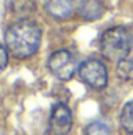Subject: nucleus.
<instances>
[{
    "mask_svg": "<svg viewBox=\"0 0 133 135\" xmlns=\"http://www.w3.org/2000/svg\"><path fill=\"white\" fill-rule=\"evenodd\" d=\"M36 9V0H9V11L21 21H27Z\"/></svg>",
    "mask_w": 133,
    "mask_h": 135,
    "instance_id": "0eeeda50",
    "label": "nucleus"
},
{
    "mask_svg": "<svg viewBox=\"0 0 133 135\" xmlns=\"http://www.w3.org/2000/svg\"><path fill=\"white\" fill-rule=\"evenodd\" d=\"M47 66L57 79L69 80V79H72V75L77 71V61H75V57L69 50L61 49V50L53 52L49 57Z\"/></svg>",
    "mask_w": 133,
    "mask_h": 135,
    "instance_id": "20e7f679",
    "label": "nucleus"
},
{
    "mask_svg": "<svg viewBox=\"0 0 133 135\" xmlns=\"http://www.w3.org/2000/svg\"><path fill=\"white\" fill-rule=\"evenodd\" d=\"M72 129V112L66 104H55L50 113V131L53 135H67Z\"/></svg>",
    "mask_w": 133,
    "mask_h": 135,
    "instance_id": "39448f33",
    "label": "nucleus"
},
{
    "mask_svg": "<svg viewBox=\"0 0 133 135\" xmlns=\"http://www.w3.org/2000/svg\"><path fill=\"white\" fill-rule=\"evenodd\" d=\"M121 126L125 132L133 134V101L125 104L121 112Z\"/></svg>",
    "mask_w": 133,
    "mask_h": 135,
    "instance_id": "1a4fd4ad",
    "label": "nucleus"
},
{
    "mask_svg": "<svg viewBox=\"0 0 133 135\" xmlns=\"http://www.w3.org/2000/svg\"><path fill=\"white\" fill-rule=\"evenodd\" d=\"M133 46L132 33L124 27L108 28L100 38V52L111 61H122L129 57Z\"/></svg>",
    "mask_w": 133,
    "mask_h": 135,
    "instance_id": "f03ea898",
    "label": "nucleus"
},
{
    "mask_svg": "<svg viewBox=\"0 0 133 135\" xmlns=\"http://www.w3.org/2000/svg\"><path fill=\"white\" fill-rule=\"evenodd\" d=\"M86 135H111V129L105 121H93L86 126Z\"/></svg>",
    "mask_w": 133,
    "mask_h": 135,
    "instance_id": "9d476101",
    "label": "nucleus"
},
{
    "mask_svg": "<svg viewBox=\"0 0 133 135\" xmlns=\"http://www.w3.org/2000/svg\"><path fill=\"white\" fill-rule=\"evenodd\" d=\"M117 75L122 80H132L133 79V58H124L117 63Z\"/></svg>",
    "mask_w": 133,
    "mask_h": 135,
    "instance_id": "9b49d317",
    "label": "nucleus"
},
{
    "mask_svg": "<svg viewBox=\"0 0 133 135\" xmlns=\"http://www.w3.org/2000/svg\"><path fill=\"white\" fill-rule=\"evenodd\" d=\"M78 75L88 86H91L94 90L105 88L106 82H108V74H106L105 65L99 60H94V58L85 60L78 66Z\"/></svg>",
    "mask_w": 133,
    "mask_h": 135,
    "instance_id": "7ed1b4c3",
    "label": "nucleus"
},
{
    "mask_svg": "<svg viewBox=\"0 0 133 135\" xmlns=\"http://www.w3.org/2000/svg\"><path fill=\"white\" fill-rule=\"evenodd\" d=\"M6 65H8V49L0 44V72L5 71Z\"/></svg>",
    "mask_w": 133,
    "mask_h": 135,
    "instance_id": "f8f14e48",
    "label": "nucleus"
},
{
    "mask_svg": "<svg viewBox=\"0 0 133 135\" xmlns=\"http://www.w3.org/2000/svg\"><path fill=\"white\" fill-rule=\"evenodd\" d=\"M41 28L32 21H19L5 32L6 49L16 58H28L41 46Z\"/></svg>",
    "mask_w": 133,
    "mask_h": 135,
    "instance_id": "f257e3e1",
    "label": "nucleus"
},
{
    "mask_svg": "<svg viewBox=\"0 0 133 135\" xmlns=\"http://www.w3.org/2000/svg\"><path fill=\"white\" fill-rule=\"evenodd\" d=\"M80 14L86 21H96L103 14V6L100 0H83L80 3Z\"/></svg>",
    "mask_w": 133,
    "mask_h": 135,
    "instance_id": "6e6552de",
    "label": "nucleus"
},
{
    "mask_svg": "<svg viewBox=\"0 0 133 135\" xmlns=\"http://www.w3.org/2000/svg\"><path fill=\"white\" fill-rule=\"evenodd\" d=\"M45 9L55 19H67L74 11V2L72 0H47Z\"/></svg>",
    "mask_w": 133,
    "mask_h": 135,
    "instance_id": "423d86ee",
    "label": "nucleus"
}]
</instances>
